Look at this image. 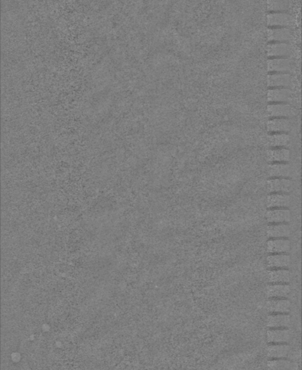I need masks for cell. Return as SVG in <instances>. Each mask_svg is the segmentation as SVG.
Wrapping results in <instances>:
<instances>
[{"label": "cell", "mask_w": 302, "mask_h": 370, "mask_svg": "<svg viewBox=\"0 0 302 370\" xmlns=\"http://www.w3.org/2000/svg\"><path fill=\"white\" fill-rule=\"evenodd\" d=\"M291 153L285 147H275L268 152V159L270 164L273 163H289Z\"/></svg>", "instance_id": "21"}, {"label": "cell", "mask_w": 302, "mask_h": 370, "mask_svg": "<svg viewBox=\"0 0 302 370\" xmlns=\"http://www.w3.org/2000/svg\"><path fill=\"white\" fill-rule=\"evenodd\" d=\"M291 351L287 343H271L268 348V355L271 359H286Z\"/></svg>", "instance_id": "22"}, {"label": "cell", "mask_w": 302, "mask_h": 370, "mask_svg": "<svg viewBox=\"0 0 302 370\" xmlns=\"http://www.w3.org/2000/svg\"><path fill=\"white\" fill-rule=\"evenodd\" d=\"M296 109L289 104L272 103L268 106L269 116L272 118H289L295 114Z\"/></svg>", "instance_id": "2"}, {"label": "cell", "mask_w": 302, "mask_h": 370, "mask_svg": "<svg viewBox=\"0 0 302 370\" xmlns=\"http://www.w3.org/2000/svg\"><path fill=\"white\" fill-rule=\"evenodd\" d=\"M291 288L287 284H270L266 288L268 299L286 298L289 294Z\"/></svg>", "instance_id": "20"}, {"label": "cell", "mask_w": 302, "mask_h": 370, "mask_svg": "<svg viewBox=\"0 0 302 370\" xmlns=\"http://www.w3.org/2000/svg\"><path fill=\"white\" fill-rule=\"evenodd\" d=\"M289 139L287 133H271L269 135L268 141L271 146L280 147L288 144Z\"/></svg>", "instance_id": "24"}, {"label": "cell", "mask_w": 302, "mask_h": 370, "mask_svg": "<svg viewBox=\"0 0 302 370\" xmlns=\"http://www.w3.org/2000/svg\"><path fill=\"white\" fill-rule=\"evenodd\" d=\"M291 250V241L289 238L269 239L267 241V252L272 254H288Z\"/></svg>", "instance_id": "4"}, {"label": "cell", "mask_w": 302, "mask_h": 370, "mask_svg": "<svg viewBox=\"0 0 302 370\" xmlns=\"http://www.w3.org/2000/svg\"><path fill=\"white\" fill-rule=\"evenodd\" d=\"M268 370H298L296 363L286 359H270L268 362Z\"/></svg>", "instance_id": "23"}, {"label": "cell", "mask_w": 302, "mask_h": 370, "mask_svg": "<svg viewBox=\"0 0 302 370\" xmlns=\"http://www.w3.org/2000/svg\"><path fill=\"white\" fill-rule=\"evenodd\" d=\"M291 219V213L289 208H271L268 209L266 220L269 224H289Z\"/></svg>", "instance_id": "3"}, {"label": "cell", "mask_w": 302, "mask_h": 370, "mask_svg": "<svg viewBox=\"0 0 302 370\" xmlns=\"http://www.w3.org/2000/svg\"><path fill=\"white\" fill-rule=\"evenodd\" d=\"M268 39L272 42L289 43L292 39V33L289 28L278 27L269 29Z\"/></svg>", "instance_id": "16"}, {"label": "cell", "mask_w": 302, "mask_h": 370, "mask_svg": "<svg viewBox=\"0 0 302 370\" xmlns=\"http://www.w3.org/2000/svg\"><path fill=\"white\" fill-rule=\"evenodd\" d=\"M292 325V319L289 314H271L267 318V326L269 328H289Z\"/></svg>", "instance_id": "14"}, {"label": "cell", "mask_w": 302, "mask_h": 370, "mask_svg": "<svg viewBox=\"0 0 302 370\" xmlns=\"http://www.w3.org/2000/svg\"><path fill=\"white\" fill-rule=\"evenodd\" d=\"M290 234H291V227L289 224H268L267 228V237L269 239L289 238Z\"/></svg>", "instance_id": "17"}, {"label": "cell", "mask_w": 302, "mask_h": 370, "mask_svg": "<svg viewBox=\"0 0 302 370\" xmlns=\"http://www.w3.org/2000/svg\"><path fill=\"white\" fill-rule=\"evenodd\" d=\"M292 91L290 88H270L268 93L269 102L289 104L292 100Z\"/></svg>", "instance_id": "12"}, {"label": "cell", "mask_w": 302, "mask_h": 370, "mask_svg": "<svg viewBox=\"0 0 302 370\" xmlns=\"http://www.w3.org/2000/svg\"><path fill=\"white\" fill-rule=\"evenodd\" d=\"M291 262V257L289 254L269 255L266 259V265L269 270L289 269Z\"/></svg>", "instance_id": "10"}, {"label": "cell", "mask_w": 302, "mask_h": 370, "mask_svg": "<svg viewBox=\"0 0 302 370\" xmlns=\"http://www.w3.org/2000/svg\"><path fill=\"white\" fill-rule=\"evenodd\" d=\"M268 23L270 26L289 28L293 24V17L290 14L284 13H269Z\"/></svg>", "instance_id": "18"}, {"label": "cell", "mask_w": 302, "mask_h": 370, "mask_svg": "<svg viewBox=\"0 0 302 370\" xmlns=\"http://www.w3.org/2000/svg\"><path fill=\"white\" fill-rule=\"evenodd\" d=\"M292 337L289 328H274L267 331V339L270 343H287Z\"/></svg>", "instance_id": "7"}, {"label": "cell", "mask_w": 302, "mask_h": 370, "mask_svg": "<svg viewBox=\"0 0 302 370\" xmlns=\"http://www.w3.org/2000/svg\"><path fill=\"white\" fill-rule=\"evenodd\" d=\"M268 131L271 133H287L292 128L289 118H272L268 123Z\"/></svg>", "instance_id": "15"}, {"label": "cell", "mask_w": 302, "mask_h": 370, "mask_svg": "<svg viewBox=\"0 0 302 370\" xmlns=\"http://www.w3.org/2000/svg\"><path fill=\"white\" fill-rule=\"evenodd\" d=\"M292 86V79L288 73L274 72L269 75L268 86L270 88H290Z\"/></svg>", "instance_id": "13"}, {"label": "cell", "mask_w": 302, "mask_h": 370, "mask_svg": "<svg viewBox=\"0 0 302 370\" xmlns=\"http://www.w3.org/2000/svg\"><path fill=\"white\" fill-rule=\"evenodd\" d=\"M292 53V47L289 43L272 42L268 46V55L270 58L289 57Z\"/></svg>", "instance_id": "11"}, {"label": "cell", "mask_w": 302, "mask_h": 370, "mask_svg": "<svg viewBox=\"0 0 302 370\" xmlns=\"http://www.w3.org/2000/svg\"><path fill=\"white\" fill-rule=\"evenodd\" d=\"M268 278L270 284H289L291 272L289 269H272L268 270Z\"/></svg>", "instance_id": "19"}, {"label": "cell", "mask_w": 302, "mask_h": 370, "mask_svg": "<svg viewBox=\"0 0 302 370\" xmlns=\"http://www.w3.org/2000/svg\"><path fill=\"white\" fill-rule=\"evenodd\" d=\"M292 198L288 194L270 193L267 197L266 206L271 208H289Z\"/></svg>", "instance_id": "8"}, {"label": "cell", "mask_w": 302, "mask_h": 370, "mask_svg": "<svg viewBox=\"0 0 302 370\" xmlns=\"http://www.w3.org/2000/svg\"><path fill=\"white\" fill-rule=\"evenodd\" d=\"M268 69L272 72L288 73L293 69V62L289 57L270 58L268 60Z\"/></svg>", "instance_id": "6"}, {"label": "cell", "mask_w": 302, "mask_h": 370, "mask_svg": "<svg viewBox=\"0 0 302 370\" xmlns=\"http://www.w3.org/2000/svg\"><path fill=\"white\" fill-rule=\"evenodd\" d=\"M289 3L286 1L268 2V10L270 13H284L289 8Z\"/></svg>", "instance_id": "25"}, {"label": "cell", "mask_w": 302, "mask_h": 370, "mask_svg": "<svg viewBox=\"0 0 302 370\" xmlns=\"http://www.w3.org/2000/svg\"><path fill=\"white\" fill-rule=\"evenodd\" d=\"M294 182L291 178H270L267 182L270 193L289 194L294 190Z\"/></svg>", "instance_id": "1"}, {"label": "cell", "mask_w": 302, "mask_h": 370, "mask_svg": "<svg viewBox=\"0 0 302 370\" xmlns=\"http://www.w3.org/2000/svg\"><path fill=\"white\" fill-rule=\"evenodd\" d=\"M270 178H291L293 169L289 163H273L268 166Z\"/></svg>", "instance_id": "9"}, {"label": "cell", "mask_w": 302, "mask_h": 370, "mask_svg": "<svg viewBox=\"0 0 302 370\" xmlns=\"http://www.w3.org/2000/svg\"><path fill=\"white\" fill-rule=\"evenodd\" d=\"M266 307L267 310L271 314H289L291 304L286 298L269 299Z\"/></svg>", "instance_id": "5"}]
</instances>
